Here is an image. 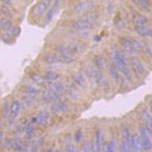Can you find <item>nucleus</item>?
<instances>
[{
    "mask_svg": "<svg viewBox=\"0 0 152 152\" xmlns=\"http://www.w3.org/2000/svg\"><path fill=\"white\" fill-rule=\"evenodd\" d=\"M42 61H43V64L48 65V66H55V65L61 64L60 57L57 56L55 52H47V53H45L42 56Z\"/></svg>",
    "mask_w": 152,
    "mask_h": 152,
    "instance_id": "nucleus-16",
    "label": "nucleus"
},
{
    "mask_svg": "<svg viewBox=\"0 0 152 152\" xmlns=\"http://www.w3.org/2000/svg\"><path fill=\"white\" fill-rule=\"evenodd\" d=\"M57 10H58V5L52 4V5L50 7V9L46 12V14L43 15V20H45L46 24H47V23H50L52 19H53V17H55V14L57 13Z\"/></svg>",
    "mask_w": 152,
    "mask_h": 152,
    "instance_id": "nucleus-30",
    "label": "nucleus"
},
{
    "mask_svg": "<svg viewBox=\"0 0 152 152\" xmlns=\"http://www.w3.org/2000/svg\"><path fill=\"white\" fill-rule=\"evenodd\" d=\"M13 24H12V20L10 18H7V17H0V31L3 33L7 32L9 28H10Z\"/></svg>",
    "mask_w": 152,
    "mask_h": 152,
    "instance_id": "nucleus-35",
    "label": "nucleus"
},
{
    "mask_svg": "<svg viewBox=\"0 0 152 152\" xmlns=\"http://www.w3.org/2000/svg\"><path fill=\"white\" fill-rule=\"evenodd\" d=\"M18 31H19V28L18 27H14V26H12L7 31V32H4L3 33V36H1V39L5 42V41H8V39H12V38H14L15 37V34L18 33Z\"/></svg>",
    "mask_w": 152,
    "mask_h": 152,
    "instance_id": "nucleus-32",
    "label": "nucleus"
},
{
    "mask_svg": "<svg viewBox=\"0 0 152 152\" xmlns=\"http://www.w3.org/2000/svg\"><path fill=\"white\" fill-rule=\"evenodd\" d=\"M43 76V80L46 84H51L53 81H57V80H60V74L57 72V71H52V70H48L46 71V72L42 75Z\"/></svg>",
    "mask_w": 152,
    "mask_h": 152,
    "instance_id": "nucleus-25",
    "label": "nucleus"
},
{
    "mask_svg": "<svg viewBox=\"0 0 152 152\" xmlns=\"http://www.w3.org/2000/svg\"><path fill=\"white\" fill-rule=\"evenodd\" d=\"M28 79H29V81L36 85V86H42V85H46L45 80H43V76H42L39 72H37V71H31L29 74H28Z\"/></svg>",
    "mask_w": 152,
    "mask_h": 152,
    "instance_id": "nucleus-21",
    "label": "nucleus"
},
{
    "mask_svg": "<svg viewBox=\"0 0 152 152\" xmlns=\"http://www.w3.org/2000/svg\"><path fill=\"white\" fill-rule=\"evenodd\" d=\"M70 81L76 89H85L88 85V80L85 77V75L83 74V71H75V72L71 75Z\"/></svg>",
    "mask_w": 152,
    "mask_h": 152,
    "instance_id": "nucleus-10",
    "label": "nucleus"
},
{
    "mask_svg": "<svg viewBox=\"0 0 152 152\" xmlns=\"http://www.w3.org/2000/svg\"><path fill=\"white\" fill-rule=\"evenodd\" d=\"M62 152H79L77 147H76V145L72 142V137H71V134L69 133L67 137H66V141H65V148Z\"/></svg>",
    "mask_w": 152,
    "mask_h": 152,
    "instance_id": "nucleus-29",
    "label": "nucleus"
},
{
    "mask_svg": "<svg viewBox=\"0 0 152 152\" xmlns=\"http://www.w3.org/2000/svg\"><path fill=\"white\" fill-rule=\"evenodd\" d=\"M128 140H122L119 147H118V151L117 152H129V145H128Z\"/></svg>",
    "mask_w": 152,
    "mask_h": 152,
    "instance_id": "nucleus-41",
    "label": "nucleus"
},
{
    "mask_svg": "<svg viewBox=\"0 0 152 152\" xmlns=\"http://www.w3.org/2000/svg\"><path fill=\"white\" fill-rule=\"evenodd\" d=\"M34 136H36V126L29 121L26 124V127H24V132H23V140L31 141V140L34 138Z\"/></svg>",
    "mask_w": 152,
    "mask_h": 152,
    "instance_id": "nucleus-18",
    "label": "nucleus"
},
{
    "mask_svg": "<svg viewBox=\"0 0 152 152\" xmlns=\"http://www.w3.org/2000/svg\"><path fill=\"white\" fill-rule=\"evenodd\" d=\"M19 102H20V104H22V108H24V109H29V108H32L33 105H34V99L27 96V95H24V94H22V96L19 98Z\"/></svg>",
    "mask_w": 152,
    "mask_h": 152,
    "instance_id": "nucleus-31",
    "label": "nucleus"
},
{
    "mask_svg": "<svg viewBox=\"0 0 152 152\" xmlns=\"http://www.w3.org/2000/svg\"><path fill=\"white\" fill-rule=\"evenodd\" d=\"M4 138H5V134H4V131H3V129H0V143H3Z\"/></svg>",
    "mask_w": 152,
    "mask_h": 152,
    "instance_id": "nucleus-44",
    "label": "nucleus"
},
{
    "mask_svg": "<svg viewBox=\"0 0 152 152\" xmlns=\"http://www.w3.org/2000/svg\"><path fill=\"white\" fill-rule=\"evenodd\" d=\"M137 133H138L140 138H141V143H142V152H150L152 150V138L148 134V132L146 131L145 126L142 124V122H140L137 124Z\"/></svg>",
    "mask_w": 152,
    "mask_h": 152,
    "instance_id": "nucleus-4",
    "label": "nucleus"
},
{
    "mask_svg": "<svg viewBox=\"0 0 152 152\" xmlns=\"http://www.w3.org/2000/svg\"><path fill=\"white\" fill-rule=\"evenodd\" d=\"M22 91H23V94H24V95H27V96H29L32 99H34V100L37 98H39V95H41V90L38 89L36 85H33L32 83L23 84Z\"/></svg>",
    "mask_w": 152,
    "mask_h": 152,
    "instance_id": "nucleus-13",
    "label": "nucleus"
},
{
    "mask_svg": "<svg viewBox=\"0 0 152 152\" xmlns=\"http://www.w3.org/2000/svg\"><path fill=\"white\" fill-rule=\"evenodd\" d=\"M131 1L134 4L141 12H145V13H151L152 12L151 0H131Z\"/></svg>",
    "mask_w": 152,
    "mask_h": 152,
    "instance_id": "nucleus-19",
    "label": "nucleus"
},
{
    "mask_svg": "<svg viewBox=\"0 0 152 152\" xmlns=\"http://www.w3.org/2000/svg\"><path fill=\"white\" fill-rule=\"evenodd\" d=\"M50 119H51V112L46 110V109H42V110L37 112V114H34L31 118V122L36 127H46L48 124Z\"/></svg>",
    "mask_w": 152,
    "mask_h": 152,
    "instance_id": "nucleus-7",
    "label": "nucleus"
},
{
    "mask_svg": "<svg viewBox=\"0 0 152 152\" xmlns=\"http://www.w3.org/2000/svg\"><path fill=\"white\" fill-rule=\"evenodd\" d=\"M22 109L23 108H22V104H20V102H19V99L14 98L10 102V115L17 119V118L19 117V114H20V112H22Z\"/></svg>",
    "mask_w": 152,
    "mask_h": 152,
    "instance_id": "nucleus-23",
    "label": "nucleus"
},
{
    "mask_svg": "<svg viewBox=\"0 0 152 152\" xmlns=\"http://www.w3.org/2000/svg\"><path fill=\"white\" fill-rule=\"evenodd\" d=\"M119 45L128 57H136L140 52L143 51L145 47V43L141 39H137L133 37H121Z\"/></svg>",
    "mask_w": 152,
    "mask_h": 152,
    "instance_id": "nucleus-2",
    "label": "nucleus"
},
{
    "mask_svg": "<svg viewBox=\"0 0 152 152\" xmlns=\"http://www.w3.org/2000/svg\"><path fill=\"white\" fill-rule=\"evenodd\" d=\"M55 152H62V151H60V150H55Z\"/></svg>",
    "mask_w": 152,
    "mask_h": 152,
    "instance_id": "nucleus-48",
    "label": "nucleus"
},
{
    "mask_svg": "<svg viewBox=\"0 0 152 152\" xmlns=\"http://www.w3.org/2000/svg\"><path fill=\"white\" fill-rule=\"evenodd\" d=\"M143 52H145V53H146L147 56H148V57H151V58H152V47H151V45H147V43H145Z\"/></svg>",
    "mask_w": 152,
    "mask_h": 152,
    "instance_id": "nucleus-42",
    "label": "nucleus"
},
{
    "mask_svg": "<svg viewBox=\"0 0 152 152\" xmlns=\"http://www.w3.org/2000/svg\"><path fill=\"white\" fill-rule=\"evenodd\" d=\"M52 4V0H39L36 3V5L32 8L31 10V17L32 18H42L46 14V12L50 9Z\"/></svg>",
    "mask_w": 152,
    "mask_h": 152,
    "instance_id": "nucleus-6",
    "label": "nucleus"
},
{
    "mask_svg": "<svg viewBox=\"0 0 152 152\" xmlns=\"http://www.w3.org/2000/svg\"><path fill=\"white\" fill-rule=\"evenodd\" d=\"M52 50H53L55 53L60 57L61 64L70 65V64L75 62V53L69 48L67 45H65V43H56V45H53V47H52Z\"/></svg>",
    "mask_w": 152,
    "mask_h": 152,
    "instance_id": "nucleus-3",
    "label": "nucleus"
},
{
    "mask_svg": "<svg viewBox=\"0 0 152 152\" xmlns=\"http://www.w3.org/2000/svg\"><path fill=\"white\" fill-rule=\"evenodd\" d=\"M13 151L14 152H29V142H27L23 138H19V137H14Z\"/></svg>",
    "mask_w": 152,
    "mask_h": 152,
    "instance_id": "nucleus-15",
    "label": "nucleus"
},
{
    "mask_svg": "<svg viewBox=\"0 0 152 152\" xmlns=\"http://www.w3.org/2000/svg\"><path fill=\"white\" fill-rule=\"evenodd\" d=\"M140 117H141V121H142V124L145 126L146 131L148 132V134L151 136L152 138V115L150 114L148 109H142L140 112Z\"/></svg>",
    "mask_w": 152,
    "mask_h": 152,
    "instance_id": "nucleus-12",
    "label": "nucleus"
},
{
    "mask_svg": "<svg viewBox=\"0 0 152 152\" xmlns=\"http://www.w3.org/2000/svg\"><path fill=\"white\" fill-rule=\"evenodd\" d=\"M117 140L115 138H110L109 141H105L104 143V152H117Z\"/></svg>",
    "mask_w": 152,
    "mask_h": 152,
    "instance_id": "nucleus-33",
    "label": "nucleus"
},
{
    "mask_svg": "<svg viewBox=\"0 0 152 152\" xmlns=\"http://www.w3.org/2000/svg\"><path fill=\"white\" fill-rule=\"evenodd\" d=\"M39 152H55V150L53 148H46V150H42Z\"/></svg>",
    "mask_w": 152,
    "mask_h": 152,
    "instance_id": "nucleus-45",
    "label": "nucleus"
},
{
    "mask_svg": "<svg viewBox=\"0 0 152 152\" xmlns=\"http://www.w3.org/2000/svg\"><path fill=\"white\" fill-rule=\"evenodd\" d=\"M134 31L136 33L138 34L140 37H143V38H151L152 37V28L143 26V27H134Z\"/></svg>",
    "mask_w": 152,
    "mask_h": 152,
    "instance_id": "nucleus-28",
    "label": "nucleus"
},
{
    "mask_svg": "<svg viewBox=\"0 0 152 152\" xmlns=\"http://www.w3.org/2000/svg\"><path fill=\"white\" fill-rule=\"evenodd\" d=\"M46 89H50V90H52V91L62 94V95H65V91H66L65 83H62L61 80H57V81H53L51 84H46Z\"/></svg>",
    "mask_w": 152,
    "mask_h": 152,
    "instance_id": "nucleus-17",
    "label": "nucleus"
},
{
    "mask_svg": "<svg viewBox=\"0 0 152 152\" xmlns=\"http://www.w3.org/2000/svg\"><path fill=\"white\" fill-rule=\"evenodd\" d=\"M128 145H129V152H142V143L138 133H132L128 140Z\"/></svg>",
    "mask_w": 152,
    "mask_h": 152,
    "instance_id": "nucleus-14",
    "label": "nucleus"
},
{
    "mask_svg": "<svg viewBox=\"0 0 152 152\" xmlns=\"http://www.w3.org/2000/svg\"><path fill=\"white\" fill-rule=\"evenodd\" d=\"M45 138H37L33 142H29V152H39L45 146Z\"/></svg>",
    "mask_w": 152,
    "mask_h": 152,
    "instance_id": "nucleus-26",
    "label": "nucleus"
},
{
    "mask_svg": "<svg viewBox=\"0 0 152 152\" xmlns=\"http://www.w3.org/2000/svg\"><path fill=\"white\" fill-rule=\"evenodd\" d=\"M109 62L113 66H115L118 71L124 76L128 81H133L136 77V75L133 74L131 70L129 62H128V56L124 53V51L119 47L113 46L110 48V53H109Z\"/></svg>",
    "mask_w": 152,
    "mask_h": 152,
    "instance_id": "nucleus-1",
    "label": "nucleus"
},
{
    "mask_svg": "<svg viewBox=\"0 0 152 152\" xmlns=\"http://www.w3.org/2000/svg\"><path fill=\"white\" fill-rule=\"evenodd\" d=\"M69 109H70V105L67 100H65V99H61L58 102H53L50 104V110L56 114L66 113V112H69Z\"/></svg>",
    "mask_w": 152,
    "mask_h": 152,
    "instance_id": "nucleus-11",
    "label": "nucleus"
},
{
    "mask_svg": "<svg viewBox=\"0 0 152 152\" xmlns=\"http://www.w3.org/2000/svg\"><path fill=\"white\" fill-rule=\"evenodd\" d=\"M9 115H10V102L7 99V100L3 103V107H1V117L7 119Z\"/></svg>",
    "mask_w": 152,
    "mask_h": 152,
    "instance_id": "nucleus-36",
    "label": "nucleus"
},
{
    "mask_svg": "<svg viewBox=\"0 0 152 152\" xmlns=\"http://www.w3.org/2000/svg\"><path fill=\"white\" fill-rule=\"evenodd\" d=\"M84 140V133L81 129H76L74 132V134H72V142L75 145H80L83 142Z\"/></svg>",
    "mask_w": 152,
    "mask_h": 152,
    "instance_id": "nucleus-37",
    "label": "nucleus"
},
{
    "mask_svg": "<svg viewBox=\"0 0 152 152\" xmlns=\"http://www.w3.org/2000/svg\"><path fill=\"white\" fill-rule=\"evenodd\" d=\"M104 143H105V140H104L103 132L100 128L96 127L94 131V138L90 141V150L91 152H104Z\"/></svg>",
    "mask_w": 152,
    "mask_h": 152,
    "instance_id": "nucleus-5",
    "label": "nucleus"
},
{
    "mask_svg": "<svg viewBox=\"0 0 152 152\" xmlns=\"http://www.w3.org/2000/svg\"><path fill=\"white\" fill-rule=\"evenodd\" d=\"M0 3H1L3 5L8 7V8H13V7H14V5H13V1H12V0H0Z\"/></svg>",
    "mask_w": 152,
    "mask_h": 152,
    "instance_id": "nucleus-43",
    "label": "nucleus"
},
{
    "mask_svg": "<svg viewBox=\"0 0 152 152\" xmlns=\"http://www.w3.org/2000/svg\"><path fill=\"white\" fill-rule=\"evenodd\" d=\"M0 13L3 14V17H7V18H12L13 17V12H12V9L10 8H8L5 5H0Z\"/></svg>",
    "mask_w": 152,
    "mask_h": 152,
    "instance_id": "nucleus-40",
    "label": "nucleus"
},
{
    "mask_svg": "<svg viewBox=\"0 0 152 152\" xmlns=\"http://www.w3.org/2000/svg\"><path fill=\"white\" fill-rule=\"evenodd\" d=\"M128 62H129L131 66V70L133 71V74L137 75V76H145L146 75V67L145 65L142 64V61L137 58L136 57H128Z\"/></svg>",
    "mask_w": 152,
    "mask_h": 152,
    "instance_id": "nucleus-9",
    "label": "nucleus"
},
{
    "mask_svg": "<svg viewBox=\"0 0 152 152\" xmlns=\"http://www.w3.org/2000/svg\"><path fill=\"white\" fill-rule=\"evenodd\" d=\"M13 143H14V137H5L3 141V150L13 151Z\"/></svg>",
    "mask_w": 152,
    "mask_h": 152,
    "instance_id": "nucleus-38",
    "label": "nucleus"
},
{
    "mask_svg": "<svg viewBox=\"0 0 152 152\" xmlns=\"http://www.w3.org/2000/svg\"><path fill=\"white\" fill-rule=\"evenodd\" d=\"M93 65L96 70H100L105 72V67H107V61L102 55H95L93 57Z\"/></svg>",
    "mask_w": 152,
    "mask_h": 152,
    "instance_id": "nucleus-24",
    "label": "nucleus"
},
{
    "mask_svg": "<svg viewBox=\"0 0 152 152\" xmlns=\"http://www.w3.org/2000/svg\"><path fill=\"white\" fill-rule=\"evenodd\" d=\"M108 72H109V76L114 80V83H117V84H119L121 83V72L118 71V69L115 67V66H113L110 62L108 61Z\"/></svg>",
    "mask_w": 152,
    "mask_h": 152,
    "instance_id": "nucleus-27",
    "label": "nucleus"
},
{
    "mask_svg": "<svg viewBox=\"0 0 152 152\" xmlns=\"http://www.w3.org/2000/svg\"><path fill=\"white\" fill-rule=\"evenodd\" d=\"M81 19H84L85 22L88 23V26L90 27V28H94L95 27V24L98 23V19H99V15L95 12H88V13H85V14H83L81 17H80Z\"/></svg>",
    "mask_w": 152,
    "mask_h": 152,
    "instance_id": "nucleus-20",
    "label": "nucleus"
},
{
    "mask_svg": "<svg viewBox=\"0 0 152 152\" xmlns=\"http://www.w3.org/2000/svg\"><path fill=\"white\" fill-rule=\"evenodd\" d=\"M132 23L134 24V27H143V26H147L148 18L142 13H134L132 15Z\"/></svg>",
    "mask_w": 152,
    "mask_h": 152,
    "instance_id": "nucleus-22",
    "label": "nucleus"
},
{
    "mask_svg": "<svg viewBox=\"0 0 152 152\" xmlns=\"http://www.w3.org/2000/svg\"><path fill=\"white\" fill-rule=\"evenodd\" d=\"M148 112H150V114L152 115V100H151L150 104H148Z\"/></svg>",
    "mask_w": 152,
    "mask_h": 152,
    "instance_id": "nucleus-46",
    "label": "nucleus"
},
{
    "mask_svg": "<svg viewBox=\"0 0 152 152\" xmlns=\"http://www.w3.org/2000/svg\"><path fill=\"white\" fill-rule=\"evenodd\" d=\"M94 5H95V3L93 0H79L77 3H75L72 5L71 12L74 14H85L91 10Z\"/></svg>",
    "mask_w": 152,
    "mask_h": 152,
    "instance_id": "nucleus-8",
    "label": "nucleus"
},
{
    "mask_svg": "<svg viewBox=\"0 0 152 152\" xmlns=\"http://www.w3.org/2000/svg\"><path fill=\"white\" fill-rule=\"evenodd\" d=\"M77 150H79V152H91V150H90V141L83 140L81 145H80V147Z\"/></svg>",
    "mask_w": 152,
    "mask_h": 152,
    "instance_id": "nucleus-39",
    "label": "nucleus"
},
{
    "mask_svg": "<svg viewBox=\"0 0 152 152\" xmlns=\"http://www.w3.org/2000/svg\"><path fill=\"white\" fill-rule=\"evenodd\" d=\"M0 5H1V3H0Z\"/></svg>",
    "mask_w": 152,
    "mask_h": 152,
    "instance_id": "nucleus-49",
    "label": "nucleus"
},
{
    "mask_svg": "<svg viewBox=\"0 0 152 152\" xmlns=\"http://www.w3.org/2000/svg\"><path fill=\"white\" fill-rule=\"evenodd\" d=\"M1 127H3V122H1V119H0V129H1Z\"/></svg>",
    "mask_w": 152,
    "mask_h": 152,
    "instance_id": "nucleus-47",
    "label": "nucleus"
},
{
    "mask_svg": "<svg viewBox=\"0 0 152 152\" xmlns=\"http://www.w3.org/2000/svg\"><path fill=\"white\" fill-rule=\"evenodd\" d=\"M119 134H121V138L122 140H127L131 137V128L128 127L127 123H122L121 127H119Z\"/></svg>",
    "mask_w": 152,
    "mask_h": 152,
    "instance_id": "nucleus-34",
    "label": "nucleus"
}]
</instances>
